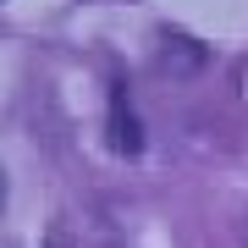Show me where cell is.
<instances>
[{
  "mask_svg": "<svg viewBox=\"0 0 248 248\" xmlns=\"http://www.w3.org/2000/svg\"><path fill=\"white\" fill-rule=\"evenodd\" d=\"M199 61H204V50L193 45V39L166 33V50H160V72H199Z\"/></svg>",
  "mask_w": 248,
  "mask_h": 248,
  "instance_id": "obj_1",
  "label": "cell"
},
{
  "mask_svg": "<svg viewBox=\"0 0 248 248\" xmlns=\"http://www.w3.org/2000/svg\"><path fill=\"white\" fill-rule=\"evenodd\" d=\"M110 149L116 155H138L143 149V138H138V122H133V110L116 99V110H110Z\"/></svg>",
  "mask_w": 248,
  "mask_h": 248,
  "instance_id": "obj_2",
  "label": "cell"
},
{
  "mask_svg": "<svg viewBox=\"0 0 248 248\" xmlns=\"http://www.w3.org/2000/svg\"><path fill=\"white\" fill-rule=\"evenodd\" d=\"M0 210H6V177H0Z\"/></svg>",
  "mask_w": 248,
  "mask_h": 248,
  "instance_id": "obj_3",
  "label": "cell"
}]
</instances>
